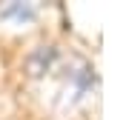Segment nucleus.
Here are the masks:
<instances>
[{"label": "nucleus", "mask_w": 129, "mask_h": 120, "mask_svg": "<svg viewBox=\"0 0 129 120\" xmlns=\"http://www.w3.org/2000/svg\"><path fill=\"white\" fill-rule=\"evenodd\" d=\"M0 17H20V20H29V17H35V9L32 6H26V3H9L6 9H0Z\"/></svg>", "instance_id": "obj_2"}, {"label": "nucleus", "mask_w": 129, "mask_h": 120, "mask_svg": "<svg viewBox=\"0 0 129 120\" xmlns=\"http://www.w3.org/2000/svg\"><path fill=\"white\" fill-rule=\"evenodd\" d=\"M55 63H57V46H37L26 57V72L29 77H43L46 72L55 69Z\"/></svg>", "instance_id": "obj_1"}]
</instances>
